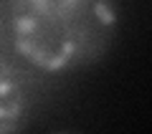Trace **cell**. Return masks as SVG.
Masks as SVG:
<instances>
[{"label": "cell", "instance_id": "2", "mask_svg": "<svg viewBox=\"0 0 152 134\" xmlns=\"http://www.w3.org/2000/svg\"><path fill=\"white\" fill-rule=\"evenodd\" d=\"M28 99L15 68L0 58V134L18 132L26 124Z\"/></svg>", "mask_w": 152, "mask_h": 134}, {"label": "cell", "instance_id": "1", "mask_svg": "<svg viewBox=\"0 0 152 134\" xmlns=\"http://www.w3.org/2000/svg\"><path fill=\"white\" fill-rule=\"evenodd\" d=\"M119 28L117 0H13L10 41L46 74L96 63Z\"/></svg>", "mask_w": 152, "mask_h": 134}]
</instances>
